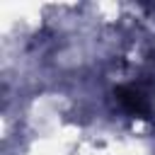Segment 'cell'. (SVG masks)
Listing matches in <instances>:
<instances>
[{"mask_svg":"<svg viewBox=\"0 0 155 155\" xmlns=\"http://www.w3.org/2000/svg\"><path fill=\"white\" fill-rule=\"evenodd\" d=\"M116 99L121 102V107L126 111H131V114H136L140 119H148L150 104H148V97L140 90H136V87H119L116 90Z\"/></svg>","mask_w":155,"mask_h":155,"instance_id":"cell-1","label":"cell"}]
</instances>
